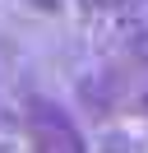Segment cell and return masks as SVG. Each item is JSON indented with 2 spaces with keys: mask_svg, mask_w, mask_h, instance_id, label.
Instances as JSON below:
<instances>
[{
  "mask_svg": "<svg viewBox=\"0 0 148 153\" xmlns=\"http://www.w3.org/2000/svg\"><path fill=\"white\" fill-rule=\"evenodd\" d=\"M28 139H33V153H88V139L70 121V111L42 97L28 107Z\"/></svg>",
  "mask_w": 148,
  "mask_h": 153,
  "instance_id": "6da1fadb",
  "label": "cell"
},
{
  "mask_svg": "<svg viewBox=\"0 0 148 153\" xmlns=\"http://www.w3.org/2000/svg\"><path fill=\"white\" fill-rule=\"evenodd\" d=\"M83 5H88V10H120L125 0H83Z\"/></svg>",
  "mask_w": 148,
  "mask_h": 153,
  "instance_id": "7a4b0ae2",
  "label": "cell"
}]
</instances>
